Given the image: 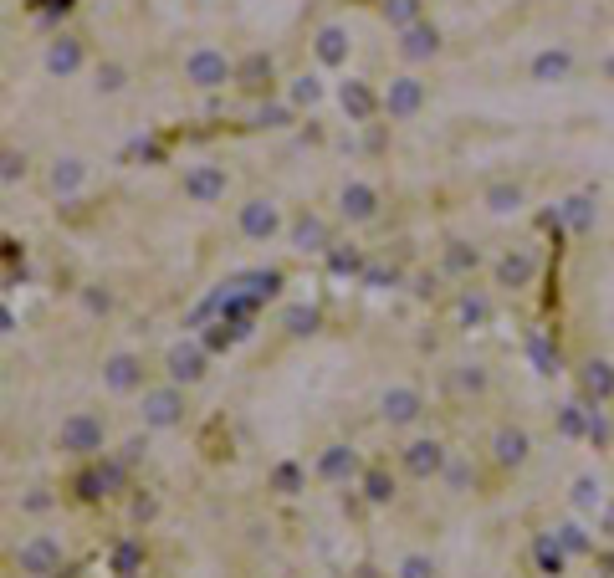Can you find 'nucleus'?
Here are the masks:
<instances>
[{
  "instance_id": "1",
  "label": "nucleus",
  "mask_w": 614,
  "mask_h": 578,
  "mask_svg": "<svg viewBox=\"0 0 614 578\" xmlns=\"http://www.w3.org/2000/svg\"><path fill=\"white\" fill-rule=\"evenodd\" d=\"M103 440H108V425H103V415H93V410H72L67 420H62V430H57V446L67 451V456H103Z\"/></svg>"
},
{
  "instance_id": "2",
  "label": "nucleus",
  "mask_w": 614,
  "mask_h": 578,
  "mask_svg": "<svg viewBox=\"0 0 614 578\" xmlns=\"http://www.w3.org/2000/svg\"><path fill=\"white\" fill-rule=\"evenodd\" d=\"M185 82L190 87H200V93H215V87H226V82H236V62L221 52V47H195L190 57H185Z\"/></svg>"
},
{
  "instance_id": "3",
  "label": "nucleus",
  "mask_w": 614,
  "mask_h": 578,
  "mask_svg": "<svg viewBox=\"0 0 614 578\" xmlns=\"http://www.w3.org/2000/svg\"><path fill=\"white\" fill-rule=\"evenodd\" d=\"M16 563H21L26 578H52V573H62L67 553H62V543L52 538V532H31V538L16 548Z\"/></svg>"
},
{
  "instance_id": "4",
  "label": "nucleus",
  "mask_w": 614,
  "mask_h": 578,
  "mask_svg": "<svg viewBox=\"0 0 614 578\" xmlns=\"http://www.w3.org/2000/svg\"><path fill=\"white\" fill-rule=\"evenodd\" d=\"M236 226H241L246 241H261V246H267V241L282 231V210H277V200H267V195H251V200L241 205V215H236Z\"/></svg>"
},
{
  "instance_id": "5",
  "label": "nucleus",
  "mask_w": 614,
  "mask_h": 578,
  "mask_svg": "<svg viewBox=\"0 0 614 578\" xmlns=\"http://www.w3.org/2000/svg\"><path fill=\"white\" fill-rule=\"evenodd\" d=\"M400 461H405V476H415V481H435V476L446 471L451 451H446L435 435H420V440H410V446H405V456H400Z\"/></svg>"
},
{
  "instance_id": "6",
  "label": "nucleus",
  "mask_w": 614,
  "mask_h": 578,
  "mask_svg": "<svg viewBox=\"0 0 614 578\" xmlns=\"http://www.w3.org/2000/svg\"><path fill=\"white\" fill-rule=\"evenodd\" d=\"M231 190V174L221 164H190L185 169V200L190 205H215V200H226Z\"/></svg>"
},
{
  "instance_id": "7",
  "label": "nucleus",
  "mask_w": 614,
  "mask_h": 578,
  "mask_svg": "<svg viewBox=\"0 0 614 578\" xmlns=\"http://www.w3.org/2000/svg\"><path fill=\"white\" fill-rule=\"evenodd\" d=\"M180 420H185V394H180V384L144 389V425H149V430H174Z\"/></svg>"
},
{
  "instance_id": "8",
  "label": "nucleus",
  "mask_w": 614,
  "mask_h": 578,
  "mask_svg": "<svg viewBox=\"0 0 614 578\" xmlns=\"http://www.w3.org/2000/svg\"><path fill=\"white\" fill-rule=\"evenodd\" d=\"M164 369H169V384H200L205 379V369H210V353H205V343H174L169 348V359H164Z\"/></svg>"
},
{
  "instance_id": "9",
  "label": "nucleus",
  "mask_w": 614,
  "mask_h": 578,
  "mask_svg": "<svg viewBox=\"0 0 614 578\" xmlns=\"http://www.w3.org/2000/svg\"><path fill=\"white\" fill-rule=\"evenodd\" d=\"M338 215L348 220V226H369V220L379 215V190L369 180H348L338 190Z\"/></svg>"
},
{
  "instance_id": "10",
  "label": "nucleus",
  "mask_w": 614,
  "mask_h": 578,
  "mask_svg": "<svg viewBox=\"0 0 614 578\" xmlns=\"http://www.w3.org/2000/svg\"><path fill=\"white\" fill-rule=\"evenodd\" d=\"M379 415H384V425H415L425 415V394L415 384H394L379 399Z\"/></svg>"
},
{
  "instance_id": "11",
  "label": "nucleus",
  "mask_w": 614,
  "mask_h": 578,
  "mask_svg": "<svg viewBox=\"0 0 614 578\" xmlns=\"http://www.w3.org/2000/svg\"><path fill=\"white\" fill-rule=\"evenodd\" d=\"M379 108L389 113V118H415L420 108H425V82L420 77H394L389 87H384V98H379Z\"/></svg>"
},
{
  "instance_id": "12",
  "label": "nucleus",
  "mask_w": 614,
  "mask_h": 578,
  "mask_svg": "<svg viewBox=\"0 0 614 578\" xmlns=\"http://www.w3.org/2000/svg\"><path fill=\"white\" fill-rule=\"evenodd\" d=\"M528 456H533V435L522 430V425H502V430L492 435V461H497V466L517 471V466H528Z\"/></svg>"
},
{
  "instance_id": "13",
  "label": "nucleus",
  "mask_w": 614,
  "mask_h": 578,
  "mask_svg": "<svg viewBox=\"0 0 614 578\" xmlns=\"http://www.w3.org/2000/svg\"><path fill=\"white\" fill-rule=\"evenodd\" d=\"M103 384L113 394H139L144 389V359L139 353H113V359L103 364Z\"/></svg>"
},
{
  "instance_id": "14",
  "label": "nucleus",
  "mask_w": 614,
  "mask_h": 578,
  "mask_svg": "<svg viewBox=\"0 0 614 578\" xmlns=\"http://www.w3.org/2000/svg\"><path fill=\"white\" fill-rule=\"evenodd\" d=\"M123 481H128L123 456H98V466L82 476V497H113V492H123Z\"/></svg>"
},
{
  "instance_id": "15",
  "label": "nucleus",
  "mask_w": 614,
  "mask_h": 578,
  "mask_svg": "<svg viewBox=\"0 0 614 578\" xmlns=\"http://www.w3.org/2000/svg\"><path fill=\"white\" fill-rule=\"evenodd\" d=\"M292 251H307V256H318V251H328L333 246V231H328V220L323 215H313V210H302L297 220H292Z\"/></svg>"
},
{
  "instance_id": "16",
  "label": "nucleus",
  "mask_w": 614,
  "mask_h": 578,
  "mask_svg": "<svg viewBox=\"0 0 614 578\" xmlns=\"http://www.w3.org/2000/svg\"><path fill=\"white\" fill-rule=\"evenodd\" d=\"M318 476H323V481H354V476H359V451L343 446V440L323 446V451H318Z\"/></svg>"
},
{
  "instance_id": "17",
  "label": "nucleus",
  "mask_w": 614,
  "mask_h": 578,
  "mask_svg": "<svg viewBox=\"0 0 614 578\" xmlns=\"http://www.w3.org/2000/svg\"><path fill=\"white\" fill-rule=\"evenodd\" d=\"M435 52H441V31H435V26L415 21V26L400 31V57H405V62H430Z\"/></svg>"
},
{
  "instance_id": "18",
  "label": "nucleus",
  "mask_w": 614,
  "mask_h": 578,
  "mask_svg": "<svg viewBox=\"0 0 614 578\" xmlns=\"http://www.w3.org/2000/svg\"><path fill=\"white\" fill-rule=\"evenodd\" d=\"M82 62H87V52H82V41H77V36H57L52 47H47V72H52V77H62V82H67V77H77V72H82Z\"/></svg>"
},
{
  "instance_id": "19",
  "label": "nucleus",
  "mask_w": 614,
  "mask_h": 578,
  "mask_svg": "<svg viewBox=\"0 0 614 578\" xmlns=\"http://www.w3.org/2000/svg\"><path fill=\"white\" fill-rule=\"evenodd\" d=\"M338 103H343V113L354 118V123H369V118L379 113V98L369 93V82H359V77H348V82L338 87Z\"/></svg>"
},
{
  "instance_id": "20",
  "label": "nucleus",
  "mask_w": 614,
  "mask_h": 578,
  "mask_svg": "<svg viewBox=\"0 0 614 578\" xmlns=\"http://www.w3.org/2000/svg\"><path fill=\"white\" fill-rule=\"evenodd\" d=\"M87 185V164L77 159V154H62L52 169H47V190L52 195H77Z\"/></svg>"
},
{
  "instance_id": "21",
  "label": "nucleus",
  "mask_w": 614,
  "mask_h": 578,
  "mask_svg": "<svg viewBox=\"0 0 614 578\" xmlns=\"http://www.w3.org/2000/svg\"><path fill=\"white\" fill-rule=\"evenodd\" d=\"M538 277V256L533 251H507L497 261V287H528Z\"/></svg>"
},
{
  "instance_id": "22",
  "label": "nucleus",
  "mask_w": 614,
  "mask_h": 578,
  "mask_svg": "<svg viewBox=\"0 0 614 578\" xmlns=\"http://www.w3.org/2000/svg\"><path fill=\"white\" fill-rule=\"evenodd\" d=\"M313 52H318L323 67H348V52H354V41H348L343 26H323V31L313 36Z\"/></svg>"
},
{
  "instance_id": "23",
  "label": "nucleus",
  "mask_w": 614,
  "mask_h": 578,
  "mask_svg": "<svg viewBox=\"0 0 614 578\" xmlns=\"http://www.w3.org/2000/svg\"><path fill=\"white\" fill-rule=\"evenodd\" d=\"M272 57L267 52H251V57H241L236 62V87H246V93H267L272 87Z\"/></svg>"
},
{
  "instance_id": "24",
  "label": "nucleus",
  "mask_w": 614,
  "mask_h": 578,
  "mask_svg": "<svg viewBox=\"0 0 614 578\" xmlns=\"http://www.w3.org/2000/svg\"><path fill=\"white\" fill-rule=\"evenodd\" d=\"M568 72H574V52L568 47H553V52L533 57V82H568Z\"/></svg>"
},
{
  "instance_id": "25",
  "label": "nucleus",
  "mask_w": 614,
  "mask_h": 578,
  "mask_svg": "<svg viewBox=\"0 0 614 578\" xmlns=\"http://www.w3.org/2000/svg\"><path fill=\"white\" fill-rule=\"evenodd\" d=\"M579 379H584V394L594 399V405H604V399L614 394V364H604V359H589Z\"/></svg>"
},
{
  "instance_id": "26",
  "label": "nucleus",
  "mask_w": 614,
  "mask_h": 578,
  "mask_svg": "<svg viewBox=\"0 0 614 578\" xmlns=\"http://www.w3.org/2000/svg\"><path fill=\"white\" fill-rule=\"evenodd\" d=\"M522 185H512V180H497V185H487V210L492 215H517L522 210Z\"/></svg>"
},
{
  "instance_id": "27",
  "label": "nucleus",
  "mask_w": 614,
  "mask_h": 578,
  "mask_svg": "<svg viewBox=\"0 0 614 578\" xmlns=\"http://www.w3.org/2000/svg\"><path fill=\"white\" fill-rule=\"evenodd\" d=\"M379 11H384V21H389L394 31L425 21V6H420V0H379Z\"/></svg>"
},
{
  "instance_id": "28",
  "label": "nucleus",
  "mask_w": 614,
  "mask_h": 578,
  "mask_svg": "<svg viewBox=\"0 0 614 578\" xmlns=\"http://www.w3.org/2000/svg\"><path fill=\"white\" fill-rule=\"evenodd\" d=\"M318 98H323V77H318V72L292 77V93H287V103H292V108H313Z\"/></svg>"
},
{
  "instance_id": "29",
  "label": "nucleus",
  "mask_w": 614,
  "mask_h": 578,
  "mask_svg": "<svg viewBox=\"0 0 614 578\" xmlns=\"http://www.w3.org/2000/svg\"><path fill=\"white\" fill-rule=\"evenodd\" d=\"M476 246H466V241H446V272L451 277H471L476 272Z\"/></svg>"
},
{
  "instance_id": "30",
  "label": "nucleus",
  "mask_w": 614,
  "mask_h": 578,
  "mask_svg": "<svg viewBox=\"0 0 614 578\" xmlns=\"http://www.w3.org/2000/svg\"><path fill=\"white\" fill-rule=\"evenodd\" d=\"M364 502L369 507H389L394 502V476L389 471H364Z\"/></svg>"
},
{
  "instance_id": "31",
  "label": "nucleus",
  "mask_w": 614,
  "mask_h": 578,
  "mask_svg": "<svg viewBox=\"0 0 614 578\" xmlns=\"http://www.w3.org/2000/svg\"><path fill=\"white\" fill-rule=\"evenodd\" d=\"M584 430H589V405H584V399H574V405H563V410H558V435L579 440Z\"/></svg>"
},
{
  "instance_id": "32",
  "label": "nucleus",
  "mask_w": 614,
  "mask_h": 578,
  "mask_svg": "<svg viewBox=\"0 0 614 578\" xmlns=\"http://www.w3.org/2000/svg\"><path fill=\"white\" fill-rule=\"evenodd\" d=\"M123 87H128V67H123V62H103L93 93H98V98H113V93H123Z\"/></svg>"
},
{
  "instance_id": "33",
  "label": "nucleus",
  "mask_w": 614,
  "mask_h": 578,
  "mask_svg": "<svg viewBox=\"0 0 614 578\" xmlns=\"http://www.w3.org/2000/svg\"><path fill=\"white\" fill-rule=\"evenodd\" d=\"M302 481H307V476H302V466H297V461H277V466H272V492L297 497V492H302Z\"/></svg>"
},
{
  "instance_id": "34",
  "label": "nucleus",
  "mask_w": 614,
  "mask_h": 578,
  "mask_svg": "<svg viewBox=\"0 0 614 578\" xmlns=\"http://www.w3.org/2000/svg\"><path fill=\"white\" fill-rule=\"evenodd\" d=\"M533 558H538V568H543V573H553V578H558V573H563V563H568V553H563V543H558V538H538V543H533Z\"/></svg>"
},
{
  "instance_id": "35",
  "label": "nucleus",
  "mask_w": 614,
  "mask_h": 578,
  "mask_svg": "<svg viewBox=\"0 0 614 578\" xmlns=\"http://www.w3.org/2000/svg\"><path fill=\"white\" fill-rule=\"evenodd\" d=\"M328 266H333V277H354L364 272V256L354 246H328Z\"/></svg>"
},
{
  "instance_id": "36",
  "label": "nucleus",
  "mask_w": 614,
  "mask_h": 578,
  "mask_svg": "<svg viewBox=\"0 0 614 578\" xmlns=\"http://www.w3.org/2000/svg\"><path fill=\"white\" fill-rule=\"evenodd\" d=\"M487 318H492V302L481 297V292H466V297H461V323H466V328H481Z\"/></svg>"
},
{
  "instance_id": "37",
  "label": "nucleus",
  "mask_w": 614,
  "mask_h": 578,
  "mask_svg": "<svg viewBox=\"0 0 614 578\" xmlns=\"http://www.w3.org/2000/svg\"><path fill=\"white\" fill-rule=\"evenodd\" d=\"M287 333L292 338H307V333H318V307H287Z\"/></svg>"
},
{
  "instance_id": "38",
  "label": "nucleus",
  "mask_w": 614,
  "mask_h": 578,
  "mask_svg": "<svg viewBox=\"0 0 614 578\" xmlns=\"http://www.w3.org/2000/svg\"><path fill=\"white\" fill-rule=\"evenodd\" d=\"M113 568H118L123 578H134V573L144 568V548H139V543H118V548H113Z\"/></svg>"
},
{
  "instance_id": "39",
  "label": "nucleus",
  "mask_w": 614,
  "mask_h": 578,
  "mask_svg": "<svg viewBox=\"0 0 614 578\" xmlns=\"http://www.w3.org/2000/svg\"><path fill=\"white\" fill-rule=\"evenodd\" d=\"M246 282H251V287H246V297H251V302H267V297H277V287H282V272H251Z\"/></svg>"
},
{
  "instance_id": "40",
  "label": "nucleus",
  "mask_w": 614,
  "mask_h": 578,
  "mask_svg": "<svg viewBox=\"0 0 614 578\" xmlns=\"http://www.w3.org/2000/svg\"><path fill=\"white\" fill-rule=\"evenodd\" d=\"M292 113H297L292 103H267V108H256V118H251V123H256V128H287V123H292Z\"/></svg>"
},
{
  "instance_id": "41",
  "label": "nucleus",
  "mask_w": 614,
  "mask_h": 578,
  "mask_svg": "<svg viewBox=\"0 0 614 578\" xmlns=\"http://www.w3.org/2000/svg\"><path fill=\"white\" fill-rule=\"evenodd\" d=\"M26 154L21 149H0V180H6V185H16V180H26Z\"/></svg>"
},
{
  "instance_id": "42",
  "label": "nucleus",
  "mask_w": 614,
  "mask_h": 578,
  "mask_svg": "<svg viewBox=\"0 0 614 578\" xmlns=\"http://www.w3.org/2000/svg\"><path fill=\"white\" fill-rule=\"evenodd\" d=\"M563 220H568L574 231H589V226H594V205H589L584 195H574V200L563 205Z\"/></svg>"
},
{
  "instance_id": "43",
  "label": "nucleus",
  "mask_w": 614,
  "mask_h": 578,
  "mask_svg": "<svg viewBox=\"0 0 614 578\" xmlns=\"http://www.w3.org/2000/svg\"><path fill=\"white\" fill-rule=\"evenodd\" d=\"M528 353H533L538 374H558V348H548V338H528Z\"/></svg>"
},
{
  "instance_id": "44",
  "label": "nucleus",
  "mask_w": 614,
  "mask_h": 578,
  "mask_svg": "<svg viewBox=\"0 0 614 578\" xmlns=\"http://www.w3.org/2000/svg\"><path fill=\"white\" fill-rule=\"evenodd\" d=\"M441 476H446V486H451V492H471V481H476V471H471L466 461H456V456L446 461V471H441Z\"/></svg>"
},
{
  "instance_id": "45",
  "label": "nucleus",
  "mask_w": 614,
  "mask_h": 578,
  "mask_svg": "<svg viewBox=\"0 0 614 578\" xmlns=\"http://www.w3.org/2000/svg\"><path fill=\"white\" fill-rule=\"evenodd\" d=\"M553 538L563 543V553H589V538H584V527H579V522H563V527L553 532Z\"/></svg>"
},
{
  "instance_id": "46",
  "label": "nucleus",
  "mask_w": 614,
  "mask_h": 578,
  "mask_svg": "<svg viewBox=\"0 0 614 578\" xmlns=\"http://www.w3.org/2000/svg\"><path fill=\"white\" fill-rule=\"evenodd\" d=\"M394 578H435V558H430V553H410Z\"/></svg>"
},
{
  "instance_id": "47",
  "label": "nucleus",
  "mask_w": 614,
  "mask_h": 578,
  "mask_svg": "<svg viewBox=\"0 0 614 578\" xmlns=\"http://www.w3.org/2000/svg\"><path fill=\"white\" fill-rule=\"evenodd\" d=\"M456 389H461V394H487V369L466 364V369L456 374Z\"/></svg>"
},
{
  "instance_id": "48",
  "label": "nucleus",
  "mask_w": 614,
  "mask_h": 578,
  "mask_svg": "<svg viewBox=\"0 0 614 578\" xmlns=\"http://www.w3.org/2000/svg\"><path fill=\"white\" fill-rule=\"evenodd\" d=\"M574 507H579V512L599 507V481H594V476H579V481H574Z\"/></svg>"
},
{
  "instance_id": "49",
  "label": "nucleus",
  "mask_w": 614,
  "mask_h": 578,
  "mask_svg": "<svg viewBox=\"0 0 614 578\" xmlns=\"http://www.w3.org/2000/svg\"><path fill=\"white\" fill-rule=\"evenodd\" d=\"M584 435H589V440H594V446H604V440H609V420H604V415H599V405H594V410H589V430H584Z\"/></svg>"
},
{
  "instance_id": "50",
  "label": "nucleus",
  "mask_w": 614,
  "mask_h": 578,
  "mask_svg": "<svg viewBox=\"0 0 614 578\" xmlns=\"http://www.w3.org/2000/svg\"><path fill=\"white\" fill-rule=\"evenodd\" d=\"M369 287H394V266H364V272H359Z\"/></svg>"
},
{
  "instance_id": "51",
  "label": "nucleus",
  "mask_w": 614,
  "mask_h": 578,
  "mask_svg": "<svg viewBox=\"0 0 614 578\" xmlns=\"http://www.w3.org/2000/svg\"><path fill=\"white\" fill-rule=\"evenodd\" d=\"M82 302H87V313H108V307H113V302H108V292H98V287H87V292H82Z\"/></svg>"
},
{
  "instance_id": "52",
  "label": "nucleus",
  "mask_w": 614,
  "mask_h": 578,
  "mask_svg": "<svg viewBox=\"0 0 614 578\" xmlns=\"http://www.w3.org/2000/svg\"><path fill=\"white\" fill-rule=\"evenodd\" d=\"M144 451H149V446H144V435H134V440H128V446H123L118 456H123V466H134V461H139Z\"/></svg>"
},
{
  "instance_id": "53",
  "label": "nucleus",
  "mask_w": 614,
  "mask_h": 578,
  "mask_svg": "<svg viewBox=\"0 0 614 578\" xmlns=\"http://www.w3.org/2000/svg\"><path fill=\"white\" fill-rule=\"evenodd\" d=\"M52 507V497L47 492H36V497H26V512H47Z\"/></svg>"
},
{
  "instance_id": "54",
  "label": "nucleus",
  "mask_w": 614,
  "mask_h": 578,
  "mask_svg": "<svg viewBox=\"0 0 614 578\" xmlns=\"http://www.w3.org/2000/svg\"><path fill=\"white\" fill-rule=\"evenodd\" d=\"M11 328H16V318H11V307H6V302H0V338H6Z\"/></svg>"
}]
</instances>
